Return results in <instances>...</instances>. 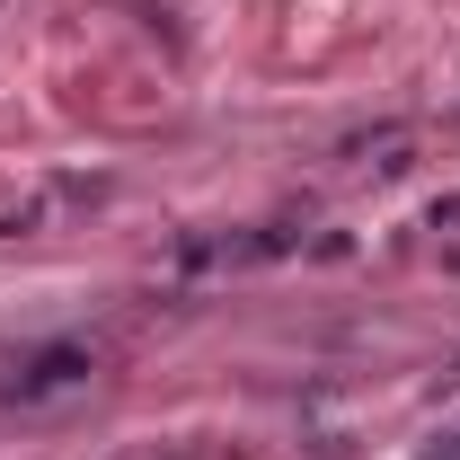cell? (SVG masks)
<instances>
[{"label":"cell","instance_id":"6da1fadb","mask_svg":"<svg viewBox=\"0 0 460 460\" xmlns=\"http://www.w3.org/2000/svg\"><path fill=\"white\" fill-rule=\"evenodd\" d=\"M89 345H36V354H18L9 363V381H0V399H71V390H89Z\"/></svg>","mask_w":460,"mask_h":460}]
</instances>
